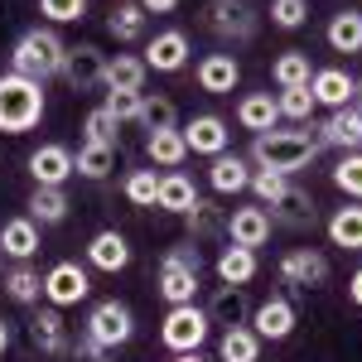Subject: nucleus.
<instances>
[{
	"label": "nucleus",
	"instance_id": "obj_34",
	"mask_svg": "<svg viewBox=\"0 0 362 362\" xmlns=\"http://www.w3.org/2000/svg\"><path fill=\"white\" fill-rule=\"evenodd\" d=\"M218 362H261V338L251 334V324L223 329V338H218Z\"/></svg>",
	"mask_w": 362,
	"mask_h": 362
},
{
	"label": "nucleus",
	"instance_id": "obj_37",
	"mask_svg": "<svg viewBox=\"0 0 362 362\" xmlns=\"http://www.w3.org/2000/svg\"><path fill=\"white\" fill-rule=\"evenodd\" d=\"M271 78H276V87H309L314 63H309L305 49H285V54L271 63Z\"/></svg>",
	"mask_w": 362,
	"mask_h": 362
},
{
	"label": "nucleus",
	"instance_id": "obj_49",
	"mask_svg": "<svg viewBox=\"0 0 362 362\" xmlns=\"http://www.w3.org/2000/svg\"><path fill=\"white\" fill-rule=\"evenodd\" d=\"M140 10L145 15H169V10H179V0H140Z\"/></svg>",
	"mask_w": 362,
	"mask_h": 362
},
{
	"label": "nucleus",
	"instance_id": "obj_47",
	"mask_svg": "<svg viewBox=\"0 0 362 362\" xmlns=\"http://www.w3.org/2000/svg\"><path fill=\"white\" fill-rule=\"evenodd\" d=\"M140 97H145V92H107L102 107H107L121 126H136V121H140Z\"/></svg>",
	"mask_w": 362,
	"mask_h": 362
},
{
	"label": "nucleus",
	"instance_id": "obj_44",
	"mask_svg": "<svg viewBox=\"0 0 362 362\" xmlns=\"http://www.w3.org/2000/svg\"><path fill=\"white\" fill-rule=\"evenodd\" d=\"M334 184H338V194H348L353 203H362V150L358 155H343L334 165Z\"/></svg>",
	"mask_w": 362,
	"mask_h": 362
},
{
	"label": "nucleus",
	"instance_id": "obj_52",
	"mask_svg": "<svg viewBox=\"0 0 362 362\" xmlns=\"http://www.w3.org/2000/svg\"><path fill=\"white\" fill-rule=\"evenodd\" d=\"M174 362H208L203 353H174Z\"/></svg>",
	"mask_w": 362,
	"mask_h": 362
},
{
	"label": "nucleus",
	"instance_id": "obj_10",
	"mask_svg": "<svg viewBox=\"0 0 362 362\" xmlns=\"http://www.w3.org/2000/svg\"><path fill=\"white\" fill-rule=\"evenodd\" d=\"M251 334L261 338H271V343H285V338L295 334V324H300V314H295V305L285 300V295H271V300H261V305L251 309Z\"/></svg>",
	"mask_w": 362,
	"mask_h": 362
},
{
	"label": "nucleus",
	"instance_id": "obj_48",
	"mask_svg": "<svg viewBox=\"0 0 362 362\" xmlns=\"http://www.w3.org/2000/svg\"><path fill=\"white\" fill-rule=\"evenodd\" d=\"M68 358H73V362H102V358H107V353H102V348H97V343H92V338H78V343H68Z\"/></svg>",
	"mask_w": 362,
	"mask_h": 362
},
{
	"label": "nucleus",
	"instance_id": "obj_4",
	"mask_svg": "<svg viewBox=\"0 0 362 362\" xmlns=\"http://www.w3.org/2000/svg\"><path fill=\"white\" fill-rule=\"evenodd\" d=\"M213 334V319L203 314L198 305H169L165 324H160V343L169 353H198Z\"/></svg>",
	"mask_w": 362,
	"mask_h": 362
},
{
	"label": "nucleus",
	"instance_id": "obj_9",
	"mask_svg": "<svg viewBox=\"0 0 362 362\" xmlns=\"http://www.w3.org/2000/svg\"><path fill=\"white\" fill-rule=\"evenodd\" d=\"M87 295H92V280L78 261H58L44 271V300L54 309H68V305H83Z\"/></svg>",
	"mask_w": 362,
	"mask_h": 362
},
{
	"label": "nucleus",
	"instance_id": "obj_19",
	"mask_svg": "<svg viewBox=\"0 0 362 362\" xmlns=\"http://www.w3.org/2000/svg\"><path fill=\"white\" fill-rule=\"evenodd\" d=\"M203 314H208L213 324H227V329L247 324V319H251L247 285H213V295H208V305H203Z\"/></svg>",
	"mask_w": 362,
	"mask_h": 362
},
{
	"label": "nucleus",
	"instance_id": "obj_21",
	"mask_svg": "<svg viewBox=\"0 0 362 362\" xmlns=\"http://www.w3.org/2000/svg\"><path fill=\"white\" fill-rule=\"evenodd\" d=\"M237 126L251 131V136H266V131H276L280 126V107L271 92H247L242 102H237Z\"/></svg>",
	"mask_w": 362,
	"mask_h": 362
},
{
	"label": "nucleus",
	"instance_id": "obj_11",
	"mask_svg": "<svg viewBox=\"0 0 362 362\" xmlns=\"http://www.w3.org/2000/svg\"><path fill=\"white\" fill-rule=\"evenodd\" d=\"M29 174H34V184L39 189H63L78 169H73V150L68 145H58V140H49V145H39V150H29Z\"/></svg>",
	"mask_w": 362,
	"mask_h": 362
},
{
	"label": "nucleus",
	"instance_id": "obj_29",
	"mask_svg": "<svg viewBox=\"0 0 362 362\" xmlns=\"http://www.w3.org/2000/svg\"><path fill=\"white\" fill-rule=\"evenodd\" d=\"M329 242L343 251H362V203H343L329 213Z\"/></svg>",
	"mask_w": 362,
	"mask_h": 362
},
{
	"label": "nucleus",
	"instance_id": "obj_12",
	"mask_svg": "<svg viewBox=\"0 0 362 362\" xmlns=\"http://www.w3.org/2000/svg\"><path fill=\"white\" fill-rule=\"evenodd\" d=\"M179 136H184V145L194 150V155H227V145H232V131H227V121L223 116H213V112H203L194 116L189 126H179Z\"/></svg>",
	"mask_w": 362,
	"mask_h": 362
},
{
	"label": "nucleus",
	"instance_id": "obj_39",
	"mask_svg": "<svg viewBox=\"0 0 362 362\" xmlns=\"http://www.w3.org/2000/svg\"><path fill=\"white\" fill-rule=\"evenodd\" d=\"M136 126H145V136H150V131H174V126H179V107H174L169 97H150V92H145V97H140V121Z\"/></svg>",
	"mask_w": 362,
	"mask_h": 362
},
{
	"label": "nucleus",
	"instance_id": "obj_14",
	"mask_svg": "<svg viewBox=\"0 0 362 362\" xmlns=\"http://www.w3.org/2000/svg\"><path fill=\"white\" fill-rule=\"evenodd\" d=\"M271 213L261 208V203H251V208H232V218H227V242L232 247H266L271 242Z\"/></svg>",
	"mask_w": 362,
	"mask_h": 362
},
{
	"label": "nucleus",
	"instance_id": "obj_25",
	"mask_svg": "<svg viewBox=\"0 0 362 362\" xmlns=\"http://www.w3.org/2000/svg\"><path fill=\"white\" fill-rule=\"evenodd\" d=\"M145 160L155 169H179L184 165V160H189V145L179 136V126H174V131H150V136H145Z\"/></svg>",
	"mask_w": 362,
	"mask_h": 362
},
{
	"label": "nucleus",
	"instance_id": "obj_2",
	"mask_svg": "<svg viewBox=\"0 0 362 362\" xmlns=\"http://www.w3.org/2000/svg\"><path fill=\"white\" fill-rule=\"evenodd\" d=\"M324 145L319 136H309V131H266V136L251 140V165L256 169H271V174H300L305 165H314V155H319Z\"/></svg>",
	"mask_w": 362,
	"mask_h": 362
},
{
	"label": "nucleus",
	"instance_id": "obj_42",
	"mask_svg": "<svg viewBox=\"0 0 362 362\" xmlns=\"http://www.w3.org/2000/svg\"><path fill=\"white\" fill-rule=\"evenodd\" d=\"M276 107H280V121H309L314 116V92L309 87H280L276 92Z\"/></svg>",
	"mask_w": 362,
	"mask_h": 362
},
{
	"label": "nucleus",
	"instance_id": "obj_41",
	"mask_svg": "<svg viewBox=\"0 0 362 362\" xmlns=\"http://www.w3.org/2000/svg\"><path fill=\"white\" fill-rule=\"evenodd\" d=\"M83 140H92V145H121V121H116L107 107H92V112L83 116Z\"/></svg>",
	"mask_w": 362,
	"mask_h": 362
},
{
	"label": "nucleus",
	"instance_id": "obj_6",
	"mask_svg": "<svg viewBox=\"0 0 362 362\" xmlns=\"http://www.w3.org/2000/svg\"><path fill=\"white\" fill-rule=\"evenodd\" d=\"M203 20L227 44H247V39H256V29H261V15H256L251 0H208Z\"/></svg>",
	"mask_w": 362,
	"mask_h": 362
},
{
	"label": "nucleus",
	"instance_id": "obj_24",
	"mask_svg": "<svg viewBox=\"0 0 362 362\" xmlns=\"http://www.w3.org/2000/svg\"><path fill=\"white\" fill-rule=\"evenodd\" d=\"M34 251H39V223L34 218H10V223L0 227V256L34 261Z\"/></svg>",
	"mask_w": 362,
	"mask_h": 362
},
{
	"label": "nucleus",
	"instance_id": "obj_38",
	"mask_svg": "<svg viewBox=\"0 0 362 362\" xmlns=\"http://www.w3.org/2000/svg\"><path fill=\"white\" fill-rule=\"evenodd\" d=\"M73 169H78L83 179H107V174L116 169V150L112 145H92V140H83L78 155H73Z\"/></svg>",
	"mask_w": 362,
	"mask_h": 362
},
{
	"label": "nucleus",
	"instance_id": "obj_15",
	"mask_svg": "<svg viewBox=\"0 0 362 362\" xmlns=\"http://www.w3.org/2000/svg\"><path fill=\"white\" fill-rule=\"evenodd\" d=\"M145 68H155V73H179L184 63H189V34L184 29H160L150 44H145Z\"/></svg>",
	"mask_w": 362,
	"mask_h": 362
},
{
	"label": "nucleus",
	"instance_id": "obj_13",
	"mask_svg": "<svg viewBox=\"0 0 362 362\" xmlns=\"http://www.w3.org/2000/svg\"><path fill=\"white\" fill-rule=\"evenodd\" d=\"M319 145H334L343 155H358L362 150V112L358 107H338L319 121Z\"/></svg>",
	"mask_w": 362,
	"mask_h": 362
},
{
	"label": "nucleus",
	"instance_id": "obj_36",
	"mask_svg": "<svg viewBox=\"0 0 362 362\" xmlns=\"http://www.w3.org/2000/svg\"><path fill=\"white\" fill-rule=\"evenodd\" d=\"M29 218H34L39 227L68 223V194H63V189H39V184H34V194H29Z\"/></svg>",
	"mask_w": 362,
	"mask_h": 362
},
{
	"label": "nucleus",
	"instance_id": "obj_5",
	"mask_svg": "<svg viewBox=\"0 0 362 362\" xmlns=\"http://www.w3.org/2000/svg\"><path fill=\"white\" fill-rule=\"evenodd\" d=\"M102 353H112V348H121V343H131V334H136V314H131V305H121V300H97L92 305V314H87V329H83Z\"/></svg>",
	"mask_w": 362,
	"mask_h": 362
},
{
	"label": "nucleus",
	"instance_id": "obj_20",
	"mask_svg": "<svg viewBox=\"0 0 362 362\" xmlns=\"http://www.w3.org/2000/svg\"><path fill=\"white\" fill-rule=\"evenodd\" d=\"M271 223L305 232V227L319 223V203H314V194H309V189H295V184H290V189L280 194V203L271 208Z\"/></svg>",
	"mask_w": 362,
	"mask_h": 362
},
{
	"label": "nucleus",
	"instance_id": "obj_43",
	"mask_svg": "<svg viewBox=\"0 0 362 362\" xmlns=\"http://www.w3.org/2000/svg\"><path fill=\"white\" fill-rule=\"evenodd\" d=\"M251 194H256V203L261 208H276L280 194L290 189V174H271V169H251V184H247Z\"/></svg>",
	"mask_w": 362,
	"mask_h": 362
},
{
	"label": "nucleus",
	"instance_id": "obj_35",
	"mask_svg": "<svg viewBox=\"0 0 362 362\" xmlns=\"http://www.w3.org/2000/svg\"><path fill=\"white\" fill-rule=\"evenodd\" d=\"M0 285H5V295H10L15 305H39V295H44V276H39L29 261H15Z\"/></svg>",
	"mask_w": 362,
	"mask_h": 362
},
{
	"label": "nucleus",
	"instance_id": "obj_22",
	"mask_svg": "<svg viewBox=\"0 0 362 362\" xmlns=\"http://www.w3.org/2000/svg\"><path fill=\"white\" fill-rule=\"evenodd\" d=\"M194 78H198V87H203V92L223 97V92H232V87L242 83V63H237L232 54H208L194 68Z\"/></svg>",
	"mask_w": 362,
	"mask_h": 362
},
{
	"label": "nucleus",
	"instance_id": "obj_23",
	"mask_svg": "<svg viewBox=\"0 0 362 362\" xmlns=\"http://www.w3.org/2000/svg\"><path fill=\"white\" fill-rule=\"evenodd\" d=\"M184 232H189V242H213V237H227V213L213 203V198H198L194 208L184 213Z\"/></svg>",
	"mask_w": 362,
	"mask_h": 362
},
{
	"label": "nucleus",
	"instance_id": "obj_33",
	"mask_svg": "<svg viewBox=\"0 0 362 362\" xmlns=\"http://www.w3.org/2000/svg\"><path fill=\"white\" fill-rule=\"evenodd\" d=\"M145 10H140V0H121L112 15H107V34H112L116 44H136V39H145Z\"/></svg>",
	"mask_w": 362,
	"mask_h": 362
},
{
	"label": "nucleus",
	"instance_id": "obj_16",
	"mask_svg": "<svg viewBox=\"0 0 362 362\" xmlns=\"http://www.w3.org/2000/svg\"><path fill=\"white\" fill-rule=\"evenodd\" d=\"M25 334H29V348L44 353V358H63V353H68V324H63V314H58L54 305L39 309V314L29 319Z\"/></svg>",
	"mask_w": 362,
	"mask_h": 362
},
{
	"label": "nucleus",
	"instance_id": "obj_54",
	"mask_svg": "<svg viewBox=\"0 0 362 362\" xmlns=\"http://www.w3.org/2000/svg\"><path fill=\"white\" fill-rule=\"evenodd\" d=\"M102 362H107V358H102Z\"/></svg>",
	"mask_w": 362,
	"mask_h": 362
},
{
	"label": "nucleus",
	"instance_id": "obj_53",
	"mask_svg": "<svg viewBox=\"0 0 362 362\" xmlns=\"http://www.w3.org/2000/svg\"><path fill=\"white\" fill-rule=\"evenodd\" d=\"M353 107L362 112V78H358V87H353Z\"/></svg>",
	"mask_w": 362,
	"mask_h": 362
},
{
	"label": "nucleus",
	"instance_id": "obj_31",
	"mask_svg": "<svg viewBox=\"0 0 362 362\" xmlns=\"http://www.w3.org/2000/svg\"><path fill=\"white\" fill-rule=\"evenodd\" d=\"M334 54H362V10H338L324 29Z\"/></svg>",
	"mask_w": 362,
	"mask_h": 362
},
{
	"label": "nucleus",
	"instance_id": "obj_32",
	"mask_svg": "<svg viewBox=\"0 0 362 362\" xmlns=\"http://www.w3.org/2000/svg\"><path fill=\"white\" fill-rule=\"evenodd\" d=\"M145 58L136 54H116L107 58V92H145Z\"/></svg>",
	"mask_w": 362,
	"mask_h": 362
},
{
	"label": "nucleus",
	"instance_id": "obj_17",
	"mask_svg": "<svg viewBox=\"0 0 362 362\" xmlns=\"http://www.w3.org/2000/svg\"><path fill=\"white\" fill-rule=\"evenodd\" d=\"M353 87H358V78H353L348 68H314V78H309L314 102H319V107H329V112L353 107Z\"/></svg>",
	"mask_w": 362,
	"mask_h": 362
},
{
	"label": "nucleus",
	"instance_id": "obj_7",
	"mask_svg": "<svg viewBox=\"0 0 362 362\" xmlns=\"http://www.w3.org/2000/svg\"><path fill=\"white\" fill-rule=\"evenodd\" d=\"M276 271L280 285H290V290H319V285H329V256L314 247H290Z\"/></svg>",
	"mask_w": 362,
	"mask_h": 362
},
{
	"label": "nucleus",
	"instance_id": "obj_18",
	"mask_svg": "<svg viewBox=\"0 0 362 362\" xmlns=\"http://www.w3.org/2000/svg\"><path fill=\"white\" fill-rule=\"evenodd\" d=\"M87 266H97V271H126L131 266V242H126V232H116V227H102L92 242H87Z\"/></svg>",
	"mask_w": 362,
	"mask_h": 362
},
{
	"label": "nucleus",
	"instance_id": "obj_1",
	"mask_svg": "<svg viewBox=\"0 0 362 362\" xmlns=\"http://www.w3.org/2000/svg\"><path fill=\"white\" fill-rule=\"evenodd\" d=\"M63 58H68L63 34H58L54 25H34L15 39V49H10V73H20L29 83H49V78L63 73Z\"/></svg>",
	"mask_w": 362,
	"mask_h": 362
},
{
	"label": "nucleus",
	"instance_id": "obj_28",
	"mask_svg": "<svg viewBox=\"0 0 362 362\" xmlns=\"http://www.w3.org/2000/svg\"><path fill=\"white\" fill-rule=\"evenodd\" d=\"M198 203V189L189 174H179V169H169V174H160V198H155V208H165V213H189Z\"/></svg>",
	"mask_w": 362,
	"mask_h": 362
},
{
	"label": "nucleus",
	"instance_id": "obj_51",
	"mask_svg": "<svg viewBox=\"0 0 362 362\" xmlns=\"http://www.w3.org/2000/svg\"><path fill=\"white\" fill-rule=\"evenodd\" d=\"M5 348H10V324L0 319V358H5Z\"/></svg>",
	"mask_w": 362,
	"mask_h": 362
},
{
	"label": "nucleus",
	"instance_id": "obj_46",
	"mask_svg": "<svg viewBox=\"0 0 362 362\" xmlns=\"http://www.w3.org/2000/svg\"><path fill=\"white\" fill-rule=\"evenodd\" d=\"M309 20V0H271V25L276 29H300Z\"/></svg>",
	"mask_w": 362,
	"mask_h": 362
},
{
	"label": "nucleus",
	"instance_id": "obj_3",
	"mask_svg": "<svg viewBox=\"0 0 362 362\" xmlns=\"http://www.w3.org/2000/svg\"><path fill=\"white\" fill-rule=\"evenodd\" d=\"M44 121V83H29L20 73H0V131L25 136Z\"/></svg>",
	"mask_w": 362,
	"mask_h": 362
},
{
	"label": "nucleus",
	"instance_id": "obj_26",
	"mask_svg": "<svg viewBox=\"0 0 362 362\" xmlns=\"http://www.w3.org/2000/svg\"><path fill=\"white\" fill-rule=\"evenodd\" d=\"M208 184H213L218 194H242V189L251 184V160L247 155H232V150L218 155L213 169H208Z\"/></svg>",
	"mask_w": 362,
	"mask_h": 362
},
{
	"label": "nucleus",
	"instance_id": "obj_50",
	"mask_svg": "<svg viewBox=\"0 0 362 362\" xmlns=\"http://www.w3.org/2000/svg\"><path fill=\"white\" fill-rule=\"evenodd\" d=\"M348 300H353V305L362 309V266L353 271V276H348Z\"/></svg>",
	"mask_w": 362,
	"mask_h": 362
},
{
	"label": "nucleus",
	"instance_id": "obj_8",
	"mask_svg": "<svg viewBox=\"0 0 362 362\" xmlns=\"http://www.w3.org/2000/svg\"><path fill=\"white\" fill-rule=\"evenodd\" d=\"M58 78L73 92H97V87H107V54L97 44H68V58H63Z\"/></svg>",
	"mask_w": 362,
	"mask_h": 362
},
{
	"label": "nucleus",
	"instance_id": "obj_40",
	"mask_svg": "<svg viewBox=\"0 0 362 362\" xmlns=\"http://www.w3.org/2000/svg\"><path fill=\"white\" fill-rule=\"evenodd\" d=\"M121 194H126L131 208H155V198H160V174H155V169H131L126 184H121Z\"/></svg>",
	"mask_w": 362,
	"mask_h": 362
},
{
	"label": "nucleus",
	"instance_id": "obj_45",
	"mask_svg": "<svg viewBox=\"0 0 362 362\" xmlns=\"http://www.w3.org/2000/svg\"><path fill=\"white\" fill-rule=\"evenodd\" d=\"M39 15L49 25H78L87 15V0H39Z\"/></svg>",
	"mask_w": 362,
	"mask_h": 362
},
{
	"label": "nucleus",
	"instance_id": "obj_27",
	"mask_svg": "<svg viewBox=\"0 0 362 362\" xmlns=\"http://www.w3.org/2000/svg\"><path fill=\"white\" fill-rule=\"evenodd\" d=\"M198 276L203 271H189V266H165L160 261V300L165 305H194V295H198Z\"/></svg>",
	"mask_w": 362,
	"mask_h": 362
},
{
	"label": "nucleus",
	"instance_id": "obj_30",
	"mask_svg": "<svg viewBox=\"0 0 362 362\" xmlns=\"http://www.w3.org/2000/svg\"><path fill=\"white\" fill-rule=\"evenodd\" d=\"M251 280H256V251L227 242L218 251V285H251Z\"/></svg>",
	"mask_w": 362,
	"mask_h": 362
}]
</instances>
